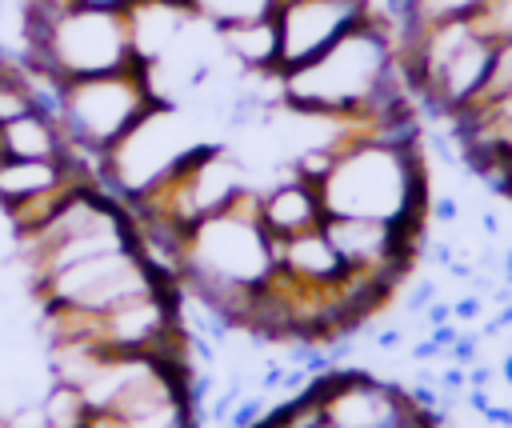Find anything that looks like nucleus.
<instances>
[{
    "label": "nucleus",
    "mask_w": 512,
    "mask_h": 428,
    "mask_svg": "<svg viewBox=\"0 0 512 428\" xmlns=\"http://www.w3.org/2000/svg\"><path fill=\"white\" fill-rule=\"evenodd\" d=\"M84 168V156L68 152L60 160H20V156H0V204L16 208L56 184H64L72 172ZM96 172V168H92Z\"/></svg>",
    "instance_id": "nucleus-6"
},
{
    "label": "nucleus",
    "mask_w": 512,
    "mask_h": 428,
    "mask_svg": "<svg viewBox=\"0 0 512 428\" xmlns=\"http://www.w3.org/2000/svg\"><path fill=\"white\" fill-rule=\"evenodd\" d=\"M156 104L144 64L120 68V72H100V76H76L60 80V128L68 140V152L96 160Z\"/></svg>",
    "instance_id": "nucleus-3"
},
{
    "label": "nucleus",
    "mask_w": 512,
    "mask_h": 428,
    "mask_svg": "<svg viewBox=\"0 0 512 428\" xmlns=\"http://www.w3.org/2000/svg\"><path fill=\"white\" fill-rule=\"evenodd\" d=\"M504 196H512V168H508V180H504V188H500Z\"/></svg>",
    "instance_id": "nucleus-13"
},
{
    "label": "nucleus",
    "mask_w": 512,
    "mask_h": 428,
    "mask_svg": "<svg viewBox=\"0 0 512 428\" xmlns=\"http://www.w3.org/2000/svg\"><path fill=\"white\" fill-rule=\"evenodd\" d=\"M36 108V92H32V80H28V72H24V64H8L4 72H0V124H8V120H16V116H24V112H32Z\"/></svg>",
    "instance_id": "nucleus-10"
},
{
    "label": "nucleus",
    "mask_w": 512,
    "mask_h": 428,
    "mask_svg": "<svg viewBox=\"0 0 512 428\" xmlns=\"http://www.w3.org/2000/svg\"><path fill=\"white\" fill-rule=\"evenodd\" d=\"M216 44L240 72H280V32L276 16L244 20V24H224L216 28Z\"/></svg>",
    "instance_id": "nucleus-7"
},
{
    "label": "nucleus",
    "mask_w": 512,
    "mask_h": 428,
    "mask_svg": "<svg viewBox=\"0 0 512 428\" xmlns=\"http://www.w3.org/2000/svg\"><path fill=\"white\" fill-rule=\"evenodd\" d=\"M396 84H404V72L396 64L392 28L376 12H368L316 60L284 72V108L356 120L376 96Z\"/></svg>",
    "instance_id": "nucleus-1"
},
{
    "label": "nucleus",
    "mask_w": 512,
    "mask_h": 428,
    "mask_svg": "<svg viewBox=\"0 0 512 428\" xmlns=\"http://www.w3.org/2000/svg\"><path fill=\"white\" fill-rule=\"evenodd\" d=\"M188 8H192L204 24L224 28V24H244V20L272 16V12H276V0H188Z\"/></svg>",
    "instance_id": "nucleus-9"
},
{
    "label": "nucleus",
    "mask_w": 512,
    "mask_h": 428,
    "mask_svg": "<svg viewBox=\"0 0 512 428\" xmlns=\"http://www.w3.org/2000/svg\"><path fill=\"white\" fill-rule=\"evenodd\" d=\"M24 68L52 80L100 76L140 64L132 48L128 12L72 4L44 20H24Z\"/></svg>",
    "instance_id": "nucleus-2"
},
{
    "label": "nucleus",
    "mask_w": 512,
    "mask_h": 428,
    "mask_svg": "<svg viewBox=\"0 0 512 428\" xmlns=\"http://www.w3.org/2000/svg\"><path fill=\"white\" fill-rule=\"evenodd\" d=\"M0 156H20V160H60L68 156V140L56 116L32 108L8 124H0Z\"/></svg>",
    "instance_id": "nucleus-8"
},
{
    "label": "nucleus",
    "mask_w": 512,
    "mask_h": 428,
    "mask_svg": "<svg viewBox=\"0 0 512 428\" xmlns=\"http://www.w3.org/2000/svg\"><path fill=\"white\" fill-rule=\"evenodd\" d=\"M368 12V0H276L272 16L280 32V72L316 60Z\"/></svg>",
    "instance_id": "nucleus-4"
},
{
    "label": "nucleus",
    "mask_w": 512,
    "mask_h": 428,
    "mask_svg": "<svg viewBox=\"0 0 512 428\" xmlns=\"http://www.w3.org/2000/svg\"><path fill=\"white\" fill-rule=\"evenodd\" d=\"M76 4H84V8H108V12H128L132 0H76Z\"/></svg>",
    "instance_id": "nucleus-12"
},
{
    "label": "nucleus",
    "mask_w": 512,
    "mask_h": 428,
    "mask_svg": "<svg viewBox=\"0 0 512 428\" xmlns=\"http://www.w3.org/2000/svg\"><path fill=\"white\" fill-rule=\"evenodd\" d=\"M324 216L328 212H324L320 188L300 180L292 168L280 172L268 188H260V224L276 240H288V236H300L308 228H320Z\"/></svg>",
    "instance_id": "nucleus-5"
},
{
    "label": "nucleus",
    "mask_w": 512,
    "mask_h": 428,
    "mask_svg": "<svg viewBox=\"0 0 512 428\" xmlns=\"http://www.w3.org/2000/svg\"><path fill=\"white\" fill-rule=\"evenodd\" d=\"M436 216H440V220H456V216H460V204H456L452 196H440V200H436Z\"/></svg>",
    "instance_id": "nucleus-11"
}]
</instances>
